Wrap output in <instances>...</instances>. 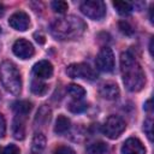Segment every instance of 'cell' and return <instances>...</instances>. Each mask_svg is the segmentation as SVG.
Segmentation results:
<instances>
[{
	"instance_id": "cell-12",
	"label": "cell",
	"mask_w": 154,
	"mask_h": 154,
	"mask_svg": "<svg viewBox=\"0 0 154 154\" xmlns=\"http://www.w3.org/2000/svg\"><path fill=\"white\" fill-rule=\"evenodd\" d=\"M100 95L106 100H116L119 96V88L113 82H106L100 87Z\"/></svg>"
},
{
	"instance_id": "cell-17",
	"label": "cell",
	"mask_w": 154,
	"mask_h": 154,
	"mask_svg": "<svg viewBox=\"0 0 154 154\" xmlns=\"http://www.w3.org/2000/svg\"><path fill=\"white\" fill-rule=\"evenodd\" d=\"M46 147V137L42 134H36L32 138L31 150L34 154H40Z\"/></svg>"
},
{
	"instance_id": "cell-19",
	"label": "cell",
	"mask_w": 154,
	"mask_h": 154,
	"mask_svg": "<svg viewBox=\"0 0 154 154\" xmlns=\"http://www.w3.org/2000/svg\"><path fill=\"white\" fill-rule=\"evenodd\" d=\"M67 93L75 99V100H81L84 95H85V90L83 87L78 85V84H69L67 85Z\"/></svg>"
},
{
	"instance_id": "cell-5",
	"label": "cell",
	"mask_w": 154,
	"mask_h": 154,
	"mask_svg": "<svg viewBox=\"0 0 154 154\" xmlns=\"http://www.w3.org/2000/svg\"><path fill=\"white\" fill-rule=\"evenodd\" d=\"M81 11L88 18L100 20L106 14V5L100 0H87L81 4Z\"/></svg>"
},
{
	"instance_id": "cell-30",
	"label": "cell",
	"mask_w": 154,
	"mask_h": 154,
	"mask_svg": "<svg viewBox=\"0 0 154 154\" xmlns=\"http://www.w3.org/2000/svg\"><path fill=\"white\" fill-rule=\"evenodd\" d=\"M150 105H152V100H148V101L146 102V105H144V109H146V111H150V109H152V106H150Z\"/></svg>"
},
{
	"instance_id": "cell-10",
	"label": "cell",
	"mask_w": 154,
	"mask_h": 154,
	"mask_svg": "<svg viewBox=\"0 0 154 154\" xmlns=\"http://www.w3.org/2000/svg\"><path fill=\"white\" fill-rule=\"evenodd\" d=\"M122 154H146V148L138 138L130 137L122 146Z\"/></svg>"
},
{
	"instance_id": "cell-32",
	"label": "cell",
	"mask_w": 154,
	"mask_h": 154,
	"mask_svg": "<svg viewBox=\"0 0 154 154\" xmlns=\"http://www.w3.org/2000/svg\"><path fill=\"white\" fill-rule=\"evenodd\" d=\"M2 12H4V6H2L1 4H0V14H1Z\"/></svg>"
},
{
	"instance_id": "cell-25",
	"label": "cell",
	"mask_w": 154,
	"mask_h": 154,
	"mask_svg": "<svg viewBox=\"0 0 154 154\" xmlns=\"http://www.w3.org/2000/svg\"><path fill=\"white\" fill-rule=\"evenodd\" d=\"M53 154H76V153L69 146H59L58 148H55V150H54Z\"/></svg>"
},
{
	"instance_id": "cell-27",
	"label": "cell",
	"mask_w": 154,
	"mask_h": 154,
	"mask_svg": "<svg viewBox=\"0 0 154 154\" xmlns=\"http://www.w3.org/2000/svg\"><path fill=\"white\" fill-rule=\"evenodd\" d=\"M2 154H20V149H19L16 144H8V146L4 149Z\"/></svg>"
},
{
	"instance_id": "cell-31",
	"label": "cell",
	"mask_w": 154,
	"mask_h": 154,
	"mask_svg": "<svg viewBox=\"0 0 154 154\" xmlns=\"http://www.w3.org/2000/svg\"><path fill=\"white\" fill-rule=\"evenodd\" d=\"M149 18H150V22H153V6L150 7V16H149Z\"/></svg>"
},
{
	"instance_id": "cell-28",
	"label": "cell",
	"mask_w": 154,
	"mask_h": 154,
	"mask_svg": "<svg viewBox=\"0 0 154 154\" xmlns=\"http://www.w3.org/2000/svg\"><path fill=\"white\" fill-rule=\"evenodd\" d=\"M5 132H6V122L2 117V114L0 113V138L4 137Z\"/></svg>"
},
{
	"instance_id": "cell-18",
	"label": "cell",
	"mask_w": 154,
	"mask_h": 154,
	"mask_svg": "<svg viewBox=\"0 0 154 154\" xmlns=\"http://www.w3.org/2000/svg\"><path fill=\"white\" fill-rule=\"evenodd\" d=\"M107 144L102 141H97V142H94V143H90L85 152L87 154H105L107 152Z\"/></svg>"
},
{
	"instance_id": "cell-11",
	"label": "cell",
	"mask_w": 154,
	"mask_h": 154,
	"mask_svg": "<svg viewBox=\"0 0 154 154\" xmlns=\"http://www.w3.org/2000/svg\"><path fill=\"white\" fill-rule=\"evenodd\" d=\"M32 73L38 79H46L53 75V65L48 60H41L36 63L32 67Z\"/></svg>"
},
{
	"instance_id": "cell-13",
	"label": "cell",
	"mask_w": 154,
	"mask_h": 154,
	"mask_svg": "<svg viewBox=\"0 0 154 154\" xmlns=\"http://www.w3.org/2000/svg\"><path fill=\"white\" fill-rule=\"evenodd\" d=\"M24 118L23 116H17L13 120L12 125V134L14 138L17 140H23L25 137V126H24Z\"/></svg>"
},
{
	"instance_id": "cell-22",
	"label": "cell",
	"mask_w": 154,
	"mask_h": 154,
	"mask_svg": "<svg viewBox=\"0 0 154 154\" xmlns=\"http://www.w3.org/2000/svg\"><path fill=\"white\" fill-rule=\"evenodd\" d=\"M67 108L72 113H82V112H84L87 109V103H84L81 100H73V101L69 102Z\"/></svg>"
},
{
	"instance_id": "cell-7",
	"label": "cell",
	"mask_w": 154,
	"mask_h": 154,
	"mask_svg": "<svg viewBox=\"0 0 154 154\" xmlns=\"http://www.w3.org/2000/svg\"><path fill=\"white\" fill-rule=\"evenodd\" d=\"M96 66L103 72H111L114 69V55L111 48L103 47L96 57Z\"/></svg>"
},
{
	"instance_id": "cell-24",
	"label": "cell",
	"mask_w": 154,
	"mask_h": 154,
	"mask_svg": "<svg viewBox=\"0 0 154 154\" xmlns=\"http://www.w3.org/2000/svg\"><path fill=\"white\" fill-rule=\"evenodd\" d=\"M119 30H120L123 34H125V35H132V34H134L132 26H131L128 22H125V20H120V22H119Z\"/></svg>"
},
{
	"instance_id": "cell-29",
	"label": "cell",
	"mask_w": 154,
	"mask_h": 154,
	"mask_svg": "<svg viewBox=\"0 0 154 154\" xmlns=\"http://www.w3.org/2000/svg\"><path fill=\"white\" fill-rule=\"evenodd\" d=\"M34 37H35L36 42H38L40 45H43L45 41H46V40H45L46 37H45V35H43L42 32H35V34H34Z\"/></svg>"
},
{
	"instance_id": "cell-15",
	"label": "cell",
	"mask_w": 154,
	"mask_h": 154,
	"mask_svg": "<svg viewBox=\"0 0 154 154\" xmlns=\"http://www.w3.org/2000/svg\"><path fill=\"white\" fill-rule=\"evenodd\" d=\"M51 114H52V112H51V109H49L48 106H46V105L41 106L40 109H38L37 113H36L35 123L38 124V125H45V124H47V123L51 120Z\"/></svg>"
},
{
	"instance_id": "cell-2",
	"label": "cell",
	"mask_w": 154,
	"mask_h": 154,
	"mask_svg": "<svg viewBox=\"0 0 154 154\" xmlns=\"http://www.w3.org/2000/svg\"><path fill=\"white\" fill-rule=\"evenodd\" d=\"M87 29L85 23L76 16H66L55 19L51 24V34L60 41L76 40Z\"/></svg>"
},
{
	"instance_id": "cell-6",
	"label": "cell",
	"mask_w": 154,
	"mask_h": 154,
	"mask_svg": "<svg viewBox=\"0 0 154 154\" xmlns=\"http://www.w3.org/2000/svg\"><path fill=\"white\" fill-rule=\"evenodd\" d=\"M66 73L71 78H82L87 81H94L97 77L96 71L90 67L88 64L78 63V64H71L66 69Z\"/></svg>"
},
{
	"instance_id": "cell-14",
	"label": "cell",
	"mask_w": 154,
	"mask_h": 154,
	"mask_svg": "<svg viewBox=\"0 0 154 154\" xmlns=\"http://www.w3.org/2000/svg\"><path fill=\"white\" fill-rule=\"evenodd\" d=\"M31 107H32V103L28 100H20L12 103V109L16 112V114L23 116V117H25L31 111Z\"/></svg>"
},
{
	"instance_id": "cell-20",
	"label": "cell",
	"mask_w": 154,
	"mask_h": 154,
	"mask_svg": "<svg viewBox=\"0 0 154 154\" xmlns=\"http://www.w3.org/2000/svg\"><path fill=\"white\" fill-rule=\"evenodd\" d=\"M113 6L117 10V12L119 14H123V16H126L132 11L131 4L126 2V1H113Z\"/></svg>"
},
{
	"instance_id": "cell-4",
	"label": "cell",
	"mask_w": 154,
	"mask_h": 154,
	"mask_svg": "<svg viewBox=\"0 0 154 154\" xmlns=\"http://www.w3.org/2000/svg\"><path fill=\"white\" fill-rule=\"evenodd\" d=\"M126 123L119 116H109L102 125V132L111 140L118 138L125 130Z\"/></svg>"
},
{
	"instance_id": "cell-16",
	"label": "cell",
	"mask_w": 154,
	"mask_h": 154,
	"mask_svg": "<svg viewBox=\"0 0 154 154\" xmlns=\"http://www.w3.org/2000/svg\"><path fill=\"white\" fill-rule=\"evenodd\" d=\"M69 129H70V119L63 114L58 116L54 125V132L61 135V134H65Z\"/></svg>"
},
{
	"instance_id": "cell-33",
	"label": "cell",
	"mask_w": 154,
	"mask_h": 154,
	"mask_svg": "<svg viewBox=\"0 0 154 154\" xmlns=\"http://www.w3.org/2000/svg\"><path fill=\"white\" fill-rule=\"evenodd\" d=\"M0 32H1V28H0Z\"/></svg>"
},
{
	"instance_id": "cell-21",
	"label": "cell",
	"mask_w": 154,
	"mask_h": 154,
	"mask_svg": "<svg viewBox=\"0 0 154 154\" xmlns=\"http://www.w3.org/2000/svg\"><path fill=\"white\" fill-rule=\"evenodd\" d=\"M30 89H31V91H32L35 95L41 96V95H45V94L47 93V90H48V85H47L46 83L41 82V81H32V82H31V87H30Z\"/></svg>"
},
{
	"instance_id": "cell-8",
	"label": "cell",
	"mask_w": 154,
	"mask_h": 154,
	"mask_svg": "<svg viewBox=\"0 0 154 154\" xmlns=\"http://www.w3.org/2000/svg\"><path fill=\"white\" fill-rule=\"evenodd\" d=\"M12 51H13L14 55H17L20 59H29L34 55L32 45L28 40H24V38L17 40L12 46Z\"/></svg>"
},
{
	"instance_id": "cell-1",
	"label": "cell",
	"mask_w": 154,
	"mask_h": 154,
	"mask_svg": "<svg viewBox=\"0 0 154 154\" xmlns=\"http://www.w3.org/2000/svg\"><path fill=\"white\" fill-rule=\"evenodd\" d=\"M120 71L123 82L128 90L140 91L146 83L144 72L130 52H123L120 55Z\"/></svg>"
},
{
	"instance_id": "cell-26",
	"label": "cell",
	"mask_w": 154,
	"mask_h": 154,
	"mask_svg": "<svg viewBox=\"0 0 154 154\" xmlns=\"http://www.w3.org/2000/svg\"><path fill=\"white\" fill-rule=\"evenodd\" d=\"M153 120H152V118H148L146 122H144V126H143V129H144V132L147 134V136H148V138L152 141L153 140V132H152V128H153Z\"/></svg>"
},
{
	"instance_id": "cell-9",
	"label": "cell",
	"mask_w": 154,
	"mask_h": 154,
	"mask_svg": "<svg viewBox=\"0 0 154 154\" xmlns=\"http://www.w3.org/2000/svg\"><path fill=\"white\" fill-rule=\"evenodd\" d=\"M8 24H10V26L13 28L14 30L25 31V30L29 28L30 19H29V16H28L25 12L18 11V12H14V13L10 17Z\"/></svg>"
},
{
	"instance_id": "cell-3",
	"label": "cell",
	"mask_w": 154,
	"mask_h": 154,
	"mask_svg": "<svg viewBox=\"0 0 154 154\" xmlns=\"http://www.w3.org/2000/svg\"><path fill=\"white\" fill-rule=\"evenodd\" d=\"M0 82L8 93L13 95L20 94L22 90L20 73L13 63L5 60L0 64Z\"/></svg>"
},
{
	"instance_id": "cell-23",
	"label": "cell",
	"mask_w": 154,
	"mask_h": 154,
	"mask_svg": "<svg viewBox=\"0 0 154 154\" xmlns=\"http://www.w3.org/2000/svg\"><path fill=\"white\" fill-rule=\"evenodd\" d=\"M52 6V10L54 12H58V13H65L69 8V5L66 1H61V0H58V1H53L51 4Z\"/></svg>"
}]
</instances>
